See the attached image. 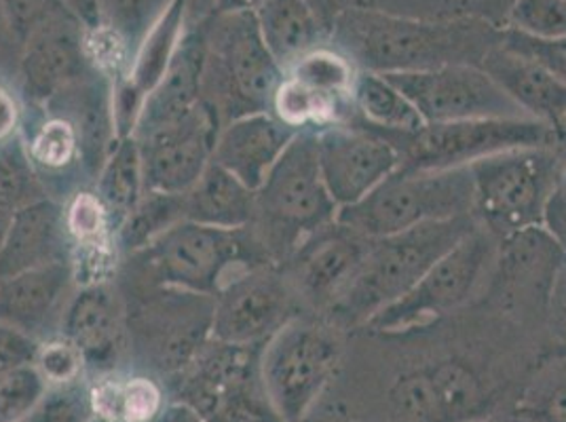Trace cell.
I'll use <instances>...</instances> for the list:
<instances>
[{"mask_svg":"<svg viewBox=\"0 0 566 422\" xmlns=\"http://www.w3.org/2000/svg\"><path fill=\"white\" fill-rule=\"evenodd\" d=\"M201 28L206 39L201 99L218 127L271 110L283 68L262 41L256 15L216 13Z\"/></svg>","mask_w":566,"mask_h":422,"instance_id":"cell-4","label":"cell"},{"mask_svg":"<svg viewBox=\"0 0 566 422\" xmlns=\"http://www.w3.org/2000/svg\"><path fill=\"white\" fill-rule=\"evenodd\" d=\"M254 15L262 41L283 72L311 49L324 45L331 32L311 0H264Z\"/></svg>","mask_w":566,"mask_h":422,"instance_id":"cell-27","label":"cell"},{"mask_svg":"<svg viewBox=\"0 0 566 422\" xmlns=\"http://www.w3.org/2000/svg\"><path fill=\"white\" fill-rule=\"evenodd\" d=\"M155 422H208L192 405L189 403H185V401H169L166 403L164 408H161V412H159V416L155 419Z\"/></svg>","mask_w":566,"mask_h":422,"instance_id":"cell-47","label":"cell"},{"mask_svg":"<svg viewBox=\"0 0 566 422\" xmlns=\"http://www.w3.org/2000/svg\"><path fill=\"white\" fill-rule=\"evenodd\" d=\"M558 138H560V140H566V118L563 120L560 129H558Z\"/></svg>","mask_w":566,"mask_h":422,"instance_id":"cell-52","label":"cell"},{"mask_svg":"<svg viewBox=\"0 0 566 422\" xmlns=\"http://www.w3.org/2000/svg\"><path fill=\"white\" fill-rule=\"evenodd\" d=\"M92 389L83 382L49 387L45 398L24 422H94Z\"/></svg>","mask_w":566,"mask_h":422,"instance_id":"cell-39","label":"cell"},{"mask_svg":"<svg viewBox=\"0 0 566 422\" xmlns=\"http://www.w3.org/2000/svg\"><path fill=\"white\" fill-rule=\"evenodd\" d=\"M556 167V146L512 148L470 165L480 226L499 241L545 226V211L558 190Z\"/></svg>","mask_w":566,"mask_h":422,"instance_id":"cell-10","label":"cell"},{"mask_svg":"<svg viewBox=\"0 0 566 422\" xmlns=\"http://www.w3.org/2000/svg\"><path fill=\"white\" fill-rule=\"evenodd\" d=\"M72 15L87 30L102 24V2L99 0H64Z\"/></svg>","mask_w":566,"mask_h":422,"instance_id":"cell-46","label":"cell"},{"mask_svg":"<svg viewBox=\"0 0 566 422\" xmlns=\"http://www.w3.org/2000/svg\"><path fill=\"white\" fill-rule=\"evenodd\" d=\"M20 53H22V45L9 25L7 13L2 9V0H0V74L4 71H18Z\"/></svg>","mask_w":566,"mask_h":422,"instance_id":"cell-45","label":"cell"},{"mask_svg":"<svg viewBox=\"0 0 566 422\" xmlns=\"http://www.w3.org/2000/svg\"><path fill=\"white\" fill-rule=\"evenodd\" d=\"M182 220V194L144 190L138 208L132 211L115 236L117 250L123 256L134 254Z\"/></svg>","mask_w":566,"mask_h":422,"instance_id":"cell-34","label":"cell"},{"mask_svg":"<svg viewBox=\"0 0 566 422\" xmlns=\"http://www.w3.org/2000/svg\"><path fill=\"white\" fill-rule=\"evenodd\" d=\"M317 155L338 210L359 203L401 165L394 144L357 120L317 131Z\"/></svg>","mask_w":566,"mask_h":422,"instance_id":"cell-17","label":"cell"},{"mask_svg":"<svg viewBox=\"0 0 566 422\" xmlns=\"http://www.w3.org/2000/svg\"><path fill=\"white\" fill-rule=\"evenodd\" d=\"M499 239L484 226L473 229L438 260L400 300L382 308L366 326L378 336L424 331L475 305L495 264Z\"/></svg>","mask_w":566,"mask_h":422,"instance_id":"cell-8","label":"cell"},{"mask_svg":"<svg viewBox=\"0 0 566 422\" xmlns=\"http://www.w3.org/2000/svg\"><path fill=\"white\" fill-rule=\"evenodd\" d=\"M117 285L125 303L127 359L144 372L174 378L212 342L216 298L210 294L169 285Z\"/></svg>","mask_w":566,"mask_h":422,"instance_id":"cell-3","label":"cell"},{"mask_svg":"<svg viewBox=\"0 0 566 422\" xmlns=\"http://www.w3.org/2000/svg\"><path fill=\"white\" fill-rule=\"evenodd\" d=\"M85 32L87 28L72 13H64L25 41L15 74L28 106L43 108L49 99L94 68Z\"/></svg>","mask_w":566,"mask_h":422,"instance_id":"cell-20","label":"cell"},{"mask_svg":"<svg viewBox=\"0 0 566 422\" xmlns=\"http://www.w3.org/2000/svg\"><path fill=\"white\" fill-rule=\"evenodd\" d=\"M41 117L30 138H24V141L48 192H51L55 178H62V173H72L81 180V184H85L78 165V144L71 125L62 118L49 117L45 113H41Z\"/></svg>","mask_w":566,"mask_h":422,"instance_id":"cell-32","label":"cell"},{"mask_svg":"<svg viewBox=\"0 0 566 422\" xmlns=\"http://www.w3.org/2000/svg\"><path fill=\"white\" fill-rule=\"evenodd\" d=\"M347 331L298 313L260 351V382L280 422H307L345 357Z\"/></svg>","mask_w":566,"mask_h":422,"instance_id":"cell-7","label":"cell"},{"mask_svg":"<svg viewBox=\"0 0 566 422\" xmlns=\"http://www.w3.org/2000/svg\"><path fill=\"white\" fill-rule=\"evenodd\" d=\"M213 298V340L237 347H262L303 313L280 264H262L237 275Z\"/></svg>","mask_w":566,"mask_h":422,"instance_id":"cell-15","label":"cell"},{"mask_svg":"<svg viewBox=\"0 0 566 422\" xmlns=\"http://www.w3.org/2000/svg\"><path fill=\"white\" fill-rule=\"evenodd\" d=\"M516 412L535 422H566V351L543 359Z\"/></svg>","mask_w":566,"mask_h":422,"instance_id":"cell-35","label":"cell"},{"mask_svg":"<svg viewBox=\"0 0 566 422\" xmlns=\"http://www.w3.org/2000/svg\"><path fill=\"white\" fill-rule=\"evenodd\" d=\"M463 215H473L470 167L444 171L400 167L359 203L338 210L336 220L361 235L380 239Z\"/></svg>","mask_w":566,"mask_h":422,"instance_id":"cell-9","label":"cell"},{"mask_svg":"<svg viewBox=\"0 0 566 422\" xmlns=\"http://www.w3.org/2000/svg\"><path fill=\"white\" fill-rule=\"evenodd\" d=\"M92 190L108 215L113 235L117 236L125 220L138 208L146 190L142 173L140 146L134 136L120 138L115 144Z\"/></svg>","mask_w":566,"mask_h":422,"instance_id":"cell-28","label":"cell"},{"mask_svg":"<svg viewBox=\"0 0 566 422\" xmlns=\"http://www.w3.org/2000/svg\"><path fill=\"white\" fill-rule=\"evenodd\" d=\"M20 120H22V108H20L18 95L0 81V141L9 140L11 136L20 134L18 129Z\"/></svg>","mask_w":566,"mask_h":422,"instance_id":"cell-44","label":"cell"},{"mask_svg":"<svg viewBox=\"0 0 566 422\" xmlns=\"http://www.w3.org/2000/svg\"><path fill=\"white\" fill-rule=\"evenodd\" d=\"M503 28L543 41L566 36V0H512Z\"/></svg>","mask_w":566,"mask_h":422,"instance_id":"cell-36","label":"cell"},{"mask_svg":"<svg viewBox=\"0 0 566 422\" xmlns=\"http://www.w3.org/2000/svg\"><path fill=\"white\" fill-rule=\"evenodd\" d=\"M48 197V188L30 159L24 136L15 134L0 141V208L13 215Z\"/></svg>","mask_w":566,"mask_h":422,"instance_id":"cell-33","label":"cell"},{"mask_svg":"<svg viewBox=\"0 0 566 422\" xmlns=\"http://www.w3.org/2000/svg\"><path fill=\"white\" fill-rule=\"evenodd\" d=\"M2 9L20 45H24L39 28L71 13L64 0H2Z\"/></svg>","mask_w":566,"mask_h":422,"instance_id":"cell-42","label":"cell"},{"mask_svg":"<svg viewBox=\"0 0 566 422\" xmlns=\"http://www.w3.org/2000/svg\"><path fill=\"white\" fill-rule=\"evenodd\" d=\"M9 222H11V213L0 208V245H2V239H4L7 229H9Z\"/></svg>","mask_w":566,"mask_h":422,"instance_id":"cell-51","label":"cell"},{"mask_svg":"<svg viewBox=\"0 0 566 422\" xmlns=\"http://www.w3.org/2000/svg\"><path fill=\"white\" fill-rule=\"evenodd\" d=\"M332 45L361 71L403 74L470 64L480 66L501 28L475 18H415L385 9L347 7L331 25Z\"/></svg>","mask_w":566,"mask_h":422,"instance_id":"cell-1","label":"cell"},{"mask_svg":"<svg viewBox=\"0 0 566 422\" xmlns=\"http://www.w3.org/2000/svg\"><path fill=\"white\" fill-rule=\"evenodd\" d=\"M373 239L334 220L308 235L280 264L303 313L328 319L352 289Z\"/></svg>","mask_w":566,"mask_h":422,"instance_id":"cell-14","label":"cell"},{"mask_svg":"<svg viewBox=\"0 0 566 422\" xmlns=\"http://www.w3.org/2000/svg\"><path fill=\"white\" fill-rule=\"evenodd\" d=\"M39 347H41V342H36L24 331L11 328L9 324L0 321V376L7 374L20 366L34 363Z\"/></svg>","mask_w":566,"mask_h":422,"instance_id":"cell-43","label":"cell"},{"mask_svg":"<svg viewBox=\"0 0 566 422\" xmlns=\"http://www.w3.org/2000/svg\"><path fill=\"white\" fill-rule=\"evenodd\" d=\"M64 260H72V239L62 201L48 197L11 215L0 245V279Z\"/></svg>","mask_w":566,"mask_h":422,"instance_id":"cell-23","label":"cell"},{"mask_svg":"<svg viewBox=\"0 0 566 422\" xmlns=\"http://www.w3.org/2000/svg\"><path fill=\"white\" fill-rule=\"evenodd\" d=\"M76 287L72 260L0 279V321L24 331L36 342L55 338Z\"/></svg>","mask_w":566,"mask_h":422,"instance_id":"cell-22","label":"cell"},{"mask_svg":"<svg viewBox=\"0 0 566 422\" xmlns=\"http://www.w3.org/2000/svg\"><path fill=\"white\" fill-rule=\"evenodd\" d=\"M60 336L81 351L87 370L115 374L118 363L127 359L125 303L117 282L78 285L64 313Z\"/></svg>","mask_w":566,"mask_h":422,"instance_id":"cell-21","label":"cell"},{"mask_svg":"<svg viewBox=\"0 0 566 422\" xmlns=\"http://www.w3.org/2000/svg\"><path fill=\"white\" fill-rule=\"evenodd\" d=\"M478 226L475 215L427 222L398 235L373 239L347 296L328 315L343 331L364 329L382 308L400 300L424 273Z\"/></svg>","mask_w":566,"mask_h":422,"instance_id":"cell-5","label":"cell"},{"mask_svg":"<svg viewBox=\"0 0 566 422\" xmlns=\"http://www.w3.org/2000/svg\"><path fill=\"white\" fill-rule=\"evenodd\" d=\"M480 68L512 97L520 110L556 134L566 118V85L539 64L516 55L496 43Z\"/></svg>","mask_w":566,"mask_h":422,"instance_id":"cell-25","label":"cell"},{"mask_svg":"<svg viewBox=\"0 0 566 422\" xmlns=\"http://www.w3.org/2000/svg\"><path fill=\"white\" fill-rule=\"evenodd\" d=\"M285 74L308 89L354 108L355 85L361 68L345 51L334 48L332 43L311 49L290 68H285Z\"/></svg>","mask_w":566,"mask_h":422,"instance_id":"cell-31","label":"cell"},{"mask_svg":"<svg viewBox=\"0 0 566 422\" xmlns=\"http://www.w3.org/2000/svg\"><path fill=\"white\" fill-rule=\"evenodd\" d=\"M34 366L48 380L49 387H64V384L81 382V378L87 370L81 351L64 336H55L41 342Z\"/></svg>","mask_w":566,"mask_h":422,"instance_id":"cell-40","label":"cell"},{"mask_svg":"<svg viewBox=\"0 0 566 422\" xmlns=\"http://www.w3.org/2000/svg\"><path fill=\"white\" fill-rule=\"evenodd\" d=\"M213 15V0H187V22L199 25Z\"/></svg>","mask_w":566,"mask_h":422,"instance_id":"cell-49","label":"cell"},{"mask_svg":"<svg viewBox=\"0 0 566 422\" xmlns=\"http://www.w3.org/2000/svg\"><path fill=\"white\" fill-rule=\"evenodd\" d=\"M387 401L394 422H465L486 416L491 391L473 361L450 352L396 376Z\"/></svg>","mask_w":566,"mask_h":422,"instance_id":"cell-13","label":"cell"},{"mask_svg":"<svg viewBox=\"0 0 566 422\" xmlns=\"http://www.w3.org/2000/svg\"><path fill=\"white\" fill-rule=\"evenodd\" d=\"M338 205L319 169L317 131H298L254 192L250 229L264 252L282 264L308 235L332 224Z\"/></svg>","mask_w":566,"mask_h":422,"instance_id":"cell-6","label":"cell"},{"mask_svg":"<svg viewBox=\"0 0 566 422\" xmlns=\"http://www.w3.org/2000/svg\"><path fill=\"white\" fill-rule=\"evenodd\" d=\"M465 422H535L531 421V419H526V416H522V414H507V416H493V414H486V416H478V419H472V421Z\"/></svg>","mask_w":566,"mask_h":422,"instance_id":"cell-50","label":"cell"},{"mask_svg":"<svg viewBox=\"0 0 566 422\" xmlns=\"http://www.w3.org/2000/svg\"><path fill=\"white\" fill-rule=\"evenodd\" d=\"M424 123L528 118L480 66L457 64L436 71L385 74Z\"/></svg>","mask_w":566,"mask_h":422,"instance_id":"cell-16","label":"cell"},{"mask_svg":"<svg viewBox=\"0 0 566 422\" xmlns=\"http://www.w3.org/2000/svg\"><path fill=\"white\" fill-rule=\"evenodd\" d=\"M264 0H213V15L216 13H245L256 11Z\"/></svg>","mask_w":566,"mask_h":422,"instance_id":"cell-48","label":"cell"},{"mask_svg":"<svg viewBox=\"0 0 566 422\" xmlns=\"http://www.w3.org/2000/svg\"><path fill=\"white\" fill-rule=\"evenodd\" d=\"M380 136L391 141L398 150L400 167L424 171L470 167L512 148L556 146L560 141L552 127L533 118L424 123L417 131Z\"/></svg>","mask_w":566,"mask_h":422,"instance_id":"cell-12","label":"cell"},{"mask_svg":"<svg viewBox=\"0 0 566 422\" xmlns=\"http://www.w3.org/2000/svg\"><path fill=\"white\" fill-rule=\"evenodd\" d=\"M354 113V120L380 134H406L424 125L415 104L385 74L377 72L361 71L359 74Z\"/></svg>","mask_w":566,"mask_h":422,"instance_id":"cell-29","label":"cell"},{"mask_svg":"<svg viewBox=\"0 0 566 422\" xmlns=\"http://www.w3.org/2000/svg\"><path fill=\"white\" fill-rule=\"evenodd\" d=\"M92 401L102 422H155L166 405L161 387L150 376H102L92 387Z\"/></svg>","mask_w":566,"mask_h":422,"instance_id":"cell-30","label":"cell"},{"mask_svg":"<svg viewBox=\"0 0 566 422\" xmlns=\"http://www.w3.org/2000/svg\"><path fill=\"white\" fill-rule=\"evenodd\" d=\"M296 134V129L285 125L271 110L252 113L220 129L212 161L256 192Z\"/></svg>","mask_w":566,"mask_h":422,"instance_id":"cell-24","label":"cell"},{"mask_svg":"<svg viewBox=\"0 0 566 422\" xmlns=\"http://www.w3.org/2000/svg\"><path fill=\"white\" fill-rule=\"evenodd\" d=\"M499 45L539 64L542 68L566 85V36L543 41V39L524 36L510 28H501Z\"/></svg>","mask_w":566,"mask_h":422,"instance_id":"cell-41","label":"cell"},{"mask_svg":"<svg viewBox=\"0 0 566 422\" xmlns=\"http://www.w3.org/2000/svg\"><path fill=\"white\" fill-rule=\"evenodd\" d=\"M563 262L558 241L545 226L499 241L495 264L475 305L520 329H545Z\"/></svg>","mask_w":566,"mask_h":422,"instance_id":"cell-11","label":"cell"},{"mask_svg":"<svg viewBox=\"0 0 566 422\" xmlns=\"http://www.w3.org/2000/svg\"><path fill=\"white\" fill-rule=\"evenodd\" d=\"M185 220L213 229H245L254 220V190L224 167L210 163L201 178L182 192Z\"/></svg>","mask_w":566,"mask_h":422,"instance_id":"cell-26","label":"cell"},{"mask_svg":"<svg viewBox=\"0 0 566 422\" xmlns=\"http://www.w3.org/2000/svg\"><path fill=\"white\" fill-rule=\"evenodd\" d=\"M262 264L275 262L250 226L213 229L182 220L146 247L127 254L115 279L216 296L237 275Z\"/></svg>","mask_w":566,"mask_h":422,"instance_id":"cell-2","label":"cell"},{"mask_svg":"<svg viewBox=\"0 0 566 422\" xmlns=\"http://www.w3.org/2000/svg\"><path fill=\"white\" fill-rule=\"evenodd\" d=\"M48 380L34 363L0 376V422H24L48 393Z\"/></svg>","mask_w":566,"mask_h":422,"instance_id":"cell-37","label":"cell"},{"mask_svg":"<svg viewBox=\"0 0 566 422\" xmlns=\"http://www.w3.org/2000/svg\"><path fill=\"white\" fill-rule=\"evenodd\" d=\"M545 229L558 241L563 250V262L556 277V285L552 292L549 310H547V326L545 331L566 347V197L556 192L545 211Z\"/></svg>","mask_w":566,"mask_h":422,"instance_id":"cell-38","label":"cell"},{"mask_svg":"<svg viewBox=\"0 0 566 422\" xmlns=\"http://www.w3.org/2000/svg\"><path fill=\"white\" fill-rule=\"evenodd\" d=\"M218 134V123L203 106L187 120L134 136L140 146L144 188L167 194L187 192L212 163Z\"/></svg>","mask_w":566,"mask_h":422,"instance_id":"cell-19","label":"cell"},{"mask_svg":"<svg viewBox=\"0 0 566 422\" xmlns=\"http://www.w3.org/2000/svg\"><path fill=\"white\" fill-rule=\"evenodd\" d=\"M115 89L117 83L106 72L92 68L39 108L49 117L62 118L71 125L78 144L81 173L85 184L92 188L115 144L120 140Z\"/></svg>","mask_w":566,"mask_h":422,"instance_id":"cell-18","label":"cell"}]
</instances>
